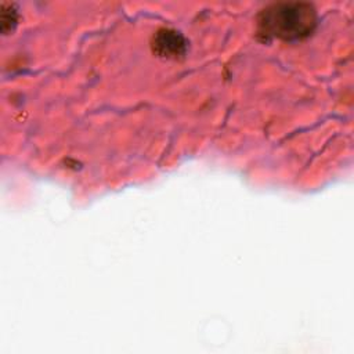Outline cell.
Segmentation results:
<instances>
[{
	"label": "cell",
	"instance_id": "cell-1",
	"mask_svg": "<svg viewBox=\"0 0 354 354\" xmlns=\"http://www.w3.org/2000/svg\"><path fill=\"white\" fill-rule=\"evenodd\" d=\"M317 26V11L308 3H278L263 10L257 21V33L264 40H301Z\"/></svg>",
	"mask_w": 354,
	"mask_h": 354
},
{
	"label": "cell",
	"instance_id": "cell-3",
	"mask_svg": "<svg viewBox=\"0 0 354 354\" xmlns=\"http://www.w3.org/2000/svg\"><path fill=\"white\" fill-rule=\"evenodd\" d=\"M17 25V11L12 4L1 6V30L4 35L10 33Z\"/></svg>",
	"mask_w": 354,
	"mask_h": 354
},
{
	"label": "cell",
	"instance_id": "cell-2",
	"mask_svg": "<svg viewBox=\"0 0 354 354\" xmlns=\"http://www.w3.org/2000/svg\"><path fill=\"white\" fill-rule=\"evenodd\" d=\"M153 53L165 59H178L187 53V40L174 29H160L152 40Z\"/></svg>",
	"mask_w": 354,
	"mask_h": 354
}]
</instances>
